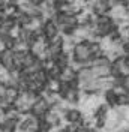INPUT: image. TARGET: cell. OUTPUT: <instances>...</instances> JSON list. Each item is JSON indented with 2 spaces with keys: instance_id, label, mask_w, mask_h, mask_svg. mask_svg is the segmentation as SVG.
Segmentation results:
<instances>
[{
  "instance_id": "1",
  "label": "cell",
  "mask_w": 129,
  "mask_h": 132,
  "mask_svg": "<svg viewBox=\"0 0 129 132\" xmlns=\"http://www.w3.org/2000/svg\"><path fill=\"white\" fill-rule=\"evenodd\" d=\"M105 104L108 107H119V95L113 90V89H108L105 92Z\"/></svg>"
}]
</instances>
